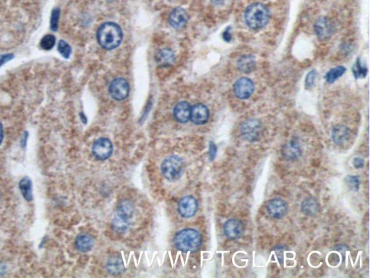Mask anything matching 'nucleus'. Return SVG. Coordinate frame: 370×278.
I'll list each match as a JSON object with an SVG mask.
<instances>
[{
	"mask_svg": "<svg viewBox=\"0 0 370 278\" xmlns=\"http://www.w3.org/2000/svg\"><path fill=\"white\" fill-rule=\"evenodd\" d=\"M345 182H346L347 187L349 188L351 190L357 192L360 184L359 177L354 175H347L346 178H345Z\"/></svg>",
	"mask_w": 370,
	"mask_h": 278,
	"instance_id": "nucleus-29",
	"label": "nucleus"
},
{
	"mask_svg": "<svg viewBox=\"0 0 370 278\" xmlns=\"http://www.w3.org/2000/svg\"><path fill=\"white\" fill-rule=\"evenodd\" d=\"M75 247L80 252H88L93 247L94 240L88 234H80L77 237L75 242Z\"/></svg>",
	"mask_w": 370,
	"mask_h": 278,
	"instance_id": "nucleus-21",
	"label": "nucleus"
},
{
	"mask_svg": "<svg viewBox=\"0 0 370 278\" xmlns=\"http://www.w3.org/2000/svg\"><path fill=\"white\" fill-rule=\"evenodd\" d=\"M113 150V144L107 138H100L93 143L92 153L96 159L104 161L111 157Z\"/></svg>",
	"mask_w": 370,
	"mask_h": 278,
	"instance_id": "nucleus-7",
	"label": "nucleus"
},
{
	"mask_svg": "<svg viewBox=\"0 0 370 278\" xmlns=\"http://www.w3.org/2000/svg\"><path fill=\"white\" fill-rule=\"evenodd\" d=\"M316 77L317 73L315 70H312V71L308 73V75H307V78H306V86L307 88H311V87L313 86Z\"/></svg>",
	"mask_w": 370,
	"mask_h": 278,
	"instance_id": "nucleus-31",
	"label": "nucleus"
},
{
	"mask_svg": "<svg viewBox=\"0 0 370 278\" xmlns=\"http://www.w3.org/2000/svg\"><path fill=\"white\" fill-rule=\"evenodd\" d=\"M263 125L261 121L256 118L248 120L241 124L240 132L246 141L254 142L261 138Z\"/></svg>",
	"mask_w": 370,
	"mask_h": 278,
	"instance_id": "nucleus-6",
	"label": "nucleus"
},
{
	"mask_svg": "<svg viewBox=\"0 0 370 278\" xmlns=\"http://www.w3.org/2000/svg\"><path fill=\"white\" fill-rule=\"evenodd\" d=\"M266 210L270 216L276 219H281L287 215L289 206L282 199L275 198L268 202Z\"/></svg>",
	"mask_w": 370,
	"mask_h": 278,
	"instance_id": "nucleus-11",
	"label": "nucleus"
},
{
	"mask_svg": "<svg viewBox=\"0 0 370 278\" xmlns=\"http://www.w3.org/2000/svg\"><path fill=\"white\" fill-rule=\"evenodd\" d=\"M244 20L248 27L251 29H262L269 24V10L261 3H253L245 11Z\"/></svg>",
	"mask_w": 370,
	"mask_h": 278,
	"instance_id": "nucleus-3",
	"label": "nucleus"
},
{
	"mask_svg": "<svg viewBox=\"0 0 370 278\" xmlns=\"http://www.w3.org/2000/svg\"><path fill=\"white\" fill-rule=\"evenodd\" d=\"M56 44V38L54 36L48 34V35L44 36L41 40V47L44 50H51Z\"/></svg>",
	"mask_w": 370,
	"mask_h": 278,
	"instance_id": "nucleus-27",
	"label": "nucleus"
},
{
	"mask_svg": "<svg viewBox=\"0 0 370 278\" xmlns=\"http://www.w3.org/2000/svg\"><path fill=\"white\" fill-rule=\"evenodd\" d=\"M185 162L177 155H171L164 159L161 164V173L169 181L178 180L185 171Z\"/></svg>",
	"mask_w": 370,
	"mask_h": 278,
	"instance_id": "nucleus-5",
	"label": "nucleus"
},
{
	"mask_svg": "<svg viewBox=\"0 0 370 278\" xmlns=\"http://www.w3.org/2000/svg\"><path fill=\"white\" fill-rule=\"evenodd\" d=\"M198 210V203L192 196H186L179 200L177 210L179 215L184 218H191L195 216Z\"/></svg>",
	"mask_w": 370,
	"mask_h": 278,
	"instance_id": "nucleus-8",
	"label": "nucleus"
},
{
	"mask_svg": "<svg viewBox=\"0 0 370 278\" xmlns=\"http://www.w3.org/2000/svg\"><path fill=\"white\" fill-rule=\"evenodd\" d=\"M191 107L187 102H181L174 109V116L176 121L180 123H187L190 119Z\"/></svg>",
	"mask_w": 370,
	"mask_h": 278,
	"instance_id": "nucleus-17",
	"label": "nucleus"
},
{
	"mask_svg": "<svg viewBox=\"0 0 370 278\" xmlns=\"http://www.w3.org/2000/svg\"><path fill=\"white\" fill-rule=\"evenodd\" d=\"M108 3H113V2L116 1V0H106Z\"/></svg>",
	"mask_w": 370,
	"mask_h": 278,
	"instance_id": "nucleus-41",
	"label": "nucleus"
},
{
	"mask_svg": "<svg viewBox=\"0 0 370 278\" xmlns=\"http://www.w3.org/2000/svg\"><path fill=\"white\" fill-rule=\"evenodd\" d=\"M174 243L177 249L182 252H195L201 247L203 238L198 230L187 228L175 235Z\"/></svg>",
	"mask_w": 370,
	"mask_h": 278,
	"instance_id": "nucleus-2",
	"label": "nucleus"
},
{
	"mask_svg": "<svg viewBox=\"0 0 370 278\" xmlns=\"http://www.w3.org/2000/svg\"><path fill=\"white\" fill-rule=\"evenodd\" d=\"M210 1H211L212 3H213V5H215V6H222V5L224 4L225 2H226V0H210Z\"/></svg>",
	"mask_w": 370,
	"mask_h": 278,
	"instance_id": "nucleus-37",
	"label": "nucleus"
},
{
	"mask_svg": "<svg viewBox=\"0 0 370 278\" xmlns=\"http://www.w3.org/2000/svg\"><path fill=\"white\" fill-rule=\"evenodd\" d=\"M223 39H224L225 41H226V42H230V41H231V34H230L229 28L226 29V30L224 31V33H223Z\"/></svg>",
	"mask_w": 370,
	"mask_h": 278,
	"instance_id": "nucleus-36",
	"label": "nucleus"
},
{
	"mask_svg": "<svg viewBox=\"0 0 370 278\" xmlns=\"http://www.w3.org/2000/svg\"><path fill=\"white\" fill-rule=\"evenodd\" d=\"M352 72L355 78H364V77L366 76V73H367V68L364 65H362L361 60L358 59L356 63H355V65L352 67Z\"/></svg>",
	"mask_w": 370,
	"mask_h": 278,
	"instance_id": "nucleus-26",
	"label": "nucleus"
},
{
	"mask_svg": "<svg viewBox=\"0 0 370 278\" xmlns=\"http://www.w3.org/2000/svg\"><path fill=\"white\" fill-rule=\"evenodd\" d=\"M237 67L241 73H251L254 71L256 67V61L254 56H241L237 61Z\"/></svg>",
	"mask_w": 370,
	"mask_h": 278,
	"instance_id": "nucleus-20",
	"label": "nucleus"
},
{
	"mask_svg": "<svg viewBox=\"0 0 370 278\" xmlns=\"http://www.w3.org/2000/svg\"><path fill=\"white\" fill-rule=\"evenodd\" d=\"M13 57H14V55H13V54H6V55H0V67L6 62L12 60Z\"/></svg>",
	"mask_w": 370,
	"mask_h": 278,
	"instance_id": "nucleus-34",
	"label": "nucleus"
},
{
	"mask_svg": "<svg viewBox=\"0 0 370 278\" xmlns=\"http://www.w3.org/2000/svg\"><path fill=\"white\" fill-rule=\"evenodd\" d=\"M353 165H354V167H356V168H362L364 166V159L359 157L355 158V159H353Z\"/></svg>",
	"mask_w": 370,
	"mask_h": 278,
	"instance_id": "nucleus-35",
	"label": "nucleus"
},
{
	"mask_svg": "<svg viewBox=\"0 0 370 278\" xmlns=\"http://www.w3.org/2000/svg\"><path fill=\"white\" fill-rule=\"evenodd\" d=\"M255 90V85L251 79L248 78H239L233 85L235 95L240 100H248L252 96Z\"/></svg>",
	"mask_w": 370,
	"mask_h": 278,
	"instance_id": "nucleus-10",
	"label": "nucleus"
},
{
	"mask_svg": "<svg viewBox=\"0 0 370 278\" xmlns=\"http://www.w3.org/2000/svg\"><path fill=\"white\" fill-rule=\"evenodd\" d=\"M106 270L112 275H119L126 271L124 261L117 255L111 256L106 262Z\"/></svg>",
	"mask_w": 370,
	"mask_h": 278,
	"instance_id": "nucleus-19",
	"label": "nucleus"
},
{
	"mask_svg": "<svg viewBox=\"0 0 370 278\" xmlns=\"http://www.w3.org/2000/svg\"><path fill=\"white\" fill-rule=\"evenodd\" d=\"M244 225L237 219H230L227 220L223 226L225 236L231 240L239 238L244 233Z\"/></svg>",
	"mask_w": 370,
	"mask_h": 278,
	"instance_id": "nucleus-12",
	"label": "nucleus"
},
{
	"mask_svg": "<svg viewBox=\"0 0 370 278\" xmlns=\"http://www.w3.org/2000/svg\"><path fill=\"white\" fill-rule=\"evenodd\" d=\"M3 137H4V132H3V128L0 123V144H1L2 141H3Z\"/></svg>",
	"mask_w": 370,
	"mask_h": 278,
	"instance_id": "nucleus-39",
	"label": "nucleus"
},
{
	"mask_svg": "<svg viewBox=\"0 0 370 278\" xmlns=\"http://www.w3.org/2000/svg\"><path fill=\"white\" fill-rule=\"evenodd\" d=\"M109 93L113 100L117 101L126 100L130 93V85L122 78L114 79L109 85Z\"/></svg>",
	"mask_w": 370,
	"mask_h": 278,
	"instance_id": "nucleus-9",
	"label": "nucleus"
},
{
	"mask_svg": "<svg viewBox=\"0 0 370 278\" xmlns=\"http://www.w3.org/2000/svg\"><path fill=\"white\" fill-rule=\"evenodd\" d=\"M20 190L22 195L28 202H31L33 200L32 182L31 179L28 177H25L21 180L19 183Z\"/></svg>",
	"mask_w": 370,
	"mask_h": 278,
	"instance_id": "nucleus-24",
	"label": "nucleus"
},
{
	"mask_svg": "<svg viewBox=\"0 0 370 278\" xmlns=\"http://www.w3.org/2000/svg\"><path fill=\"white\" fill-rule=\"evenodd\" d=\"M351 136V131L343 125H337L332 131V139L335 144L343 145L346 143Z\"/></svg>",
	"mask_w": 370,
	"mask_h": 278,
	"instance_id": "nucleus-18",
	"label": "nucleus"
},
{
	"mask_svg": "<svg viewBox=\"0 0 370 278\" xmlns=\"http://www.w3.org/2000/svg\"><path fill=\"white\" fill-rule=\"evenodd\" d=\"M283 157L288 161L297 160L302 155V149L296 141H291L283 146Z\"/></svg>",
	"mask_w": 370,
	"mask_h": 278,
	"instance_id": "nucleus-16",
	"label": "nucleus"
},
{
	"mask_svg": "<svg viewBox=\"0 0 370 278\" xmlns=\"http://www.w3.org/2000/svg\"><path fill=\"white\" fill-rule=\"evenodd\" d=\"M302 211L307 216H315L320 211V205L315 198L309 197L302 202Z\"/></svg>",
	"mask_w": 370,
	"mask_h": 278,
	"instance_id": "nucleus-23",
	"label": "nucleus"
},
{
	"mask_svg": "<svg viewBox=\"0 0 370 278\" xmlns=\"http://www.w3.org/2000/svg\"><path fill=\"white\" fill-rule=\"evenodd\" d=\"M6 272V266L0 262V276H3Z\"/></svg>",
	"mask_w": 370,
	"mask_h": 278,
	"instance_id": "nucleus-38",
	"label": "nucleus"
},
{
	"mask_svg": "<svg viewBox=\"0 0 370 278\" xmlns=\"http://www.w3.org/2000/svg\"><path fill=\"white\" fill-rule=\"evenodd\" d=\"M209 119V110L205 105L196 104L191 108L190 120L194 124L203 125Z\"/></svg>",
	"mask_w": 370,
	"mask_h": 278,
	"instance_id": "nucleus-14",
	"label": "nucleus"
},
{
	"mask_svg": "<svg viewBox=\"0 0 370 278\" xmlns=\"http://www.w3.org/2000/svg\"><path fill=\"white\" fill-rule=\"evenodd\" d=\"M345 72H346V68L343 66H338L332 68L325 75V80L328 83H334L337 79L339 78L344 74Z\"/></svg>",
	"mask_w": 370,
	"mask_h": 278,
	"instance_id": "nucleus-25",
	"label": "nucleus"
},
{
	"mask_svg": "<svg viewBox=\"0 0 370 278\" xmlns=\"http://www.w3.org/2000/svg\"><path fill=\"white\" fill-rule=\"evenodd\" d=\"M208 154H209L210 160L213 161V159H215V156H216L217 147L214 143L212 142V141L211 142H210L209 151H208Z\"/></svg>",
	"mask_w": 370,
	"mask_h": 278,
	"instance_id": "nucleus-33",
	"label": "nucleus"
},
{
	"mask_svg": "<svg viewBox=\"0 0 370 278\" xmlns=\"http://www.w3.org/2000/svg\"><path fill=\"white\" fill-rule=\"evenodd\" d=\"M156 62L161 66H169L175 62V55L173 51L169 49H163L156 53Z\"/></svg>",
	"mask_w": 370,
	"mask_h": 278,
	"instance_id": "nucleus-22",
	"label": "nucleus"
},
{
	"mask_svg": "<svg viewBox=\"0 0 370 278\" xmlns=\"http://www.w3.org/2000/svg\"><path fill=\"white\" fill-rule=\"evenodd\" d=\"M314 28L317 37L321 39H329L334 32V25L326 17L317 19Z\"/></svg>",
	"mask_w": 370,
	"mask_h": 278,
	"instance_id": "nucleus-13",
	"label": "nucleus"
},
{
	"mask_svg": "<svg viewBox=\"0 0 370 278\" xmlns=\"http://www.w3.org/2000/svg\"><path fill=\"white\" fill-rule=\"evenodd\" d=\"M135 212V206L131 201L121 200L116 207L112 220V228L116 233H125L131 226V219Z\"/></svg>",
	"mask_w": 370,
	"mask_h": 278,
	"instance_id": "nucleus-4",
	"label": "nucleus"
},
{
	"mask_svg": "<svg viewBox=\"0 0 370 278\" xmlns=\"http://www.w3.org/2000/svg\"><path fill=\"white\" fill-rule=\"evenodd\" d=\"M60 11L59 8H55L52 13L51 18V29L52 31H57L58 29L59 21H60Z\"/></svg>",
	"mask_w": 370,
	"mask_h": 278,
	"instance_id": "nucleus-30",
	"label": "nucleus"
},
{
	"mask_svg": "<svg viewBox=\"0 0 370 278\" xmlns=\"http://www.w3.org/2000/svg\"><path fill=\"white\" fill-rule=\"evenodd\" d=\"M80 118H81L82 121H83V123H86L87 122V118L86 117H85V115L83 114V113H80Z\"/></svg>",
	"mask_w": 370,
	"mask_h": 278,
	"instance_id": "nucleus-40",
	"label": "nucleus"
},
{
	"mask_svg": "<svg viewBox=\"0 0 370 278\" xmlns=\"http://www.w3.org/2000/svg\"><path fill=\"white\" fill-rule=\"evenodd\" d=\"M123 34L119 25L105 23L97 31V40L103 49L111 50L116 48L122 41Z\"/></svg>",
	"mask_w": 370,
	"mask_h": 278,
	"instance_id": "nucleus-1",
	"label": "nucleus"
},
{
	"mask_svg": "<svg viewBox=\"0 0 370 278\" xmlns=\"http://www.w3.org/2000/svg\"><path fill=\"white\" fill-rule=\"evenodd\" d=\"M169 21L174 29H182L188 21V15L183 8H177L171 12Z\"/></svg>",
	"mask_w": 370,
	"mask_h": 278,
	"instance_id": "nucleus-15",
	"label": "nucleus"
},
{
	"mask_svg": "<svg viewBox=\"0 0 370 278\" xmlns=\"http://www.w3.org/2000/svg\"><path fill=\"white\" fill-rule=\"evenodd\" d=\"M274 251L275 254L277 256L278 259H279V262L282 264L283 261H284V246H277V247L274 248Z\"/></svg>",
	"mask_w": 370,
	"mask_h": 278,
	"instance_id": "nucleus-32",
	"label": "nucleus"
},
{
	"mask_svg": "<svg viewBox=\"0 0 370 278\" xmlns=\"http://www.w3.org/2000/svg\"><path fill=\"white\" fill-rule=\"evenodd\" d=\"M59 52L64 58L68 59L70 58V55L72 53V49L70 46L67 44L65 41L60 40L58 43V47H57Z\"/></svg>",
	"mask_w": 370,
	"mask_h": 278,
	"instance_id": "nucleus-28",
	"label": "nucleus"
}]
</instances>
